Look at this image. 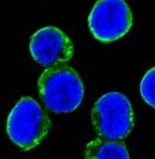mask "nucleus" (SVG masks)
Returning <instances> with one entry per match:
<instances>
[{
  "label": "nucleus",
  "mask_w": 155,
  "mask_h": 159,
  "mask_svg": "<svg viewBox=\"0 0 155 159\" xmlns=\"http://www.w3.org/2000/svg\"><path fill=\"white\" fill-rule=\"evenodd\" d=\"M91 121L98 137L108 140L126 138L134 127L130 101L123 93H106L94 103Z\"/></svg>",
  "instance_id": "7ed1b4c3"
},
{
  "label": "nucleus",
  "mask_w": 155,
  "mask_h": 159,
  "mask_svg": "<svg viewBox=\"0 0 155 159\" xmlns=\"http://www.w3.org/2000/svg\"><path fill=\"white\" fill-rule=\"evenodd\" d=\"M154 75H155V69L153 67L146 72V75H144V78H143L142 82H140V85H139L140 96H142L144 101L146 102V104H148L149 106L152 107V108H154V106H155V102H154V99H155Z\"/></svg>",
  "instance_id": "0eeeda50"
},
{
  "label": "nucleus",
  "mask_w": 155,
  "mask_h": 159,
  "mask_svg": "<svg viewBox=\"0 0 155 159\" xmlns=\"http://www.w3.org/2000/svg\"><path fill=\"white\" fill-rule=\"evenodd\" d=\"M50 127L52 121L38 102L23 96L8 114L7 133L17 147L30 151L43 140Z\"/></svg>",
  "instance_id": "f03ea898"
},
{
  "label": "nucleus",
  "mask_w": 155,
  "mask_h": 159,
  "mask_svg": "<svg viewBox=\"0 0 155 159\" xmlns=\"http://www.w3.org/2000/svg\"><path fill=\"white\" fill-rule=\"evenodd\" d=\"M38 90L45 107L53 113L75 111L84 98L82 79L66 64L46 68L39 78Z\"/></svg>",
  "instance_id": "f257e3e1"
},
{
  "label": "nucleus",
  "mask_w": 155,
  "mask_h": 159,
  "mask_svg": "<svg viewBox=\"0 0 155 159\" xmlns=\"http://www.w3.org/2000/svg\"><path fill=\"white\" fill-rule=\"evenodd\" d=\"M30 52L40 66L48 68L68 62L74 56V44L61 30L46 26L32 36Z\"/></svg>",
  "instance_id": "39448f33"
},
{
  "label": "nucleus",
  "mask_w": 155,
  "mask_h": 159,
  "mask_svg": "<svg viewBox=\"0 0 155 159\" xmlns=\"http://www.w3.org/2000/svg\"><path fill=\"white\" fill-rule=\"evenodd\" d=\"M132 24V12L125 0H98L88 16L90 33L103 43L123 38Z\"/></svg>",
  "instance_id": "20e7f679"
},
{
  "label": "nucleus",
  "mask_w": 155,
  "mask_h": 159,
  "mask_svg": "<svg viewBox=\"0 0 155 159\" xmlns=\"http://www.w3.org/2000/svg\"><path fill=\"white\" fill-rule=\"evenodd\" d=\"M85 159H129L126 144L120 140L97 138L85 147Z\"/></svg>",
  "instance_id": "423d86ee"
}]
</instances>
